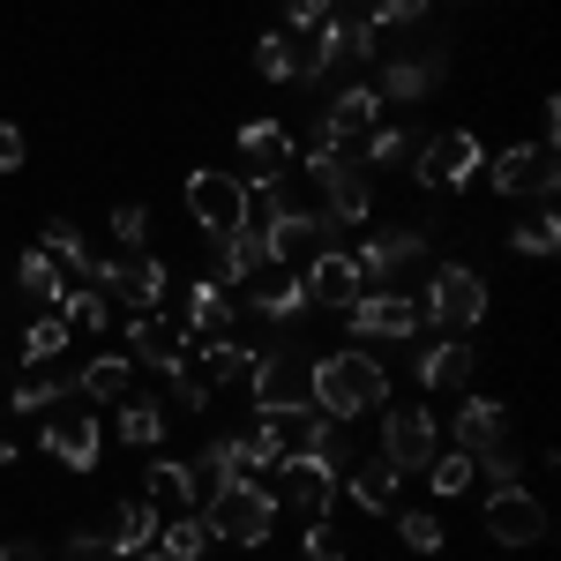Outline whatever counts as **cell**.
Wrapping results in <instances>:
<instances>
[{"mask_svg":"<svg viewBox=\"0 0 561 561\" xmlns=\"http://www.w3.org/2000/svg\"><path fill=\"white\" fill-rule=\"evenodd\" d=\"M307 397H314V412L322 420H359V412H375L389 397V375L375 352H322V359H307Z\"/></svg>","mask_w":561,"mask_h":561,"instance_id":"1","label":"cell"},{"mask_svg":"<svg viewBox=\"0 0 561 561\" xmlns=\"http://www.w3.org/2000/svg\"><path fill=\"white\" fill-rule=\"evenodd\" d=\"M307 187H314V203L330 225H359V217L375 210V195H367V173L352 165L345 150H330V142H307Z\"/></svg>","mask_w":561,"mask_h":561,"instance_id":"2","label":"cell"},{"mask_svg":"<svg viewBox=\"0 0 561 561\" xmlns=\"http://www.w3.org/2000/svg\"><path fill=\"white\" fill-rule=\"evenodd\" d=\"M121 442L128 449H158L165 442V412L158 404H121Z\"/></svg>","mask_w":561,"mask_h":561,"instance_id":"43","label":"cell"},{"mask_svg":"<svg viewBox=\"0 0 561 561\" xmlns=\"http://www.w3.org/2000/svg\"><path fill=\"white\" fill-rule=\"evenodd\" d=\"M15 285L31 293V300H45V307H60V293H68V270L45 255V248H23V262H15Z\"/></svg>","mask_w":561,"mask_h":561,"instance_id":"35","label":"cell"},{"mask_svg":"<svg viewBox=\"0 0 561 561\" xmlns=\"http://www.w3.org/2000/svg\"><path fill=\"white\" fill-rule=\"evenodd\" d=\"M412 150H420V142H412L404 128H375L367 135V165H404Z\"/></svg>","mask_w":561,"mask_h":561,"instance_id":"46","label":"cell"},{"mask_svg":"<svg viewBox=\"0 0 561 561\" xmlns=\"http://www.w3.org/2000/svg\"><path fill=\"white\" fill-rule=\"evenodd\" d=\"M248 382H255V412L277 420V427L314 412V397H307V359H293V352H255Z\"/></svg>","mask_w":561,"mask_h":561,"instance_id":"7","label":"cell"},{"mask_svg":"<svg viewBox=\"0 0 561 561\" xmlns=\"http://www.w3.org/2000/svg\"><path fill=\"white\" fill-rule=\"evenodd\" d=\"M345 322L359 337H397V345H404L427 314H420V300H404V293H359V300L345 307Z\"/></svg>","mask_w":561,"mask_h":561,"instance_id":"15","label":"cell"},{"mask_svg":"<svg viewBox=\"0 0 561 561\" xmlns=\"http://www.w3.org/2000/svg\"><path fill=\"white\" fill-rule=\"evenodd\" d=\"M442 76H449V53H442V45H434V53H412V60H389L382 68V98L389 105H420Z\"/></svg>","mask_w":561,"mask_h":561,"instance_id":"24","label":"cell"},{"mask_svg":"<svg viewBox=\"0 0 561 561\" xmlns=\"http://www.w3.org/2000/svg\"><path fill=\"white\" fill-rule=\"evenodd\" d=\"M472 465H479L486 486H517V449H510V442H502V449H486V457H472Z\"/></svg>","mask_w":561,"mask_h":561,"instance_id":"48","label":"cell"},{"mask_svg":"<svg viewBox=\"0 0 561 561\" xmlns=\"http://www.w3.org/2000/svg\"><path fill=\"white\" fill-rule=\"evenodd\" d=\"M420 314H427V322H442L449 337H465L479 314H486V277H479L472 262H434L427 293H420Z\"/></svg>","mask_w":561,"mask_h":561,"instance_id":"3","label":"cell"},{"mask_svg":"<svg viewBox=\"0 0 561 561\" xmlns=\"http://www.w3.org/2000/svg\"><path fill=\"white\" fill-rule=\"evenodd\" d=\"M23 165V128H0V173H15Z\"/></svg>","mask_w":561,"mask_h":561,"instance_id":"53","label":"cell"},{"mask_svg":"<svg viewBox=\"0 0 561 561\" xmlns=\"http://www.w3.org/2000/svg\"><path fill=\"white\" fill-rule=\"evenodd\" d=\"M0 412H8V397H0Z\"/></svg>","mask_w":561,"mask_h":561,"instance_id":"57","label":"cell"},{"mask_svg":"<svg viewBox=\"0 0 561 561\" xmlns=\"http://www.w3.org/2000/svg\"><path fill=\"white\" fill-rule=\"evenodd\" d=\"M270 240H262V225H240V232H225L217 240V285H240V277H255V270H270Z\"/></svg>","mask_w":561,"mask_h":561,"instance_id":"26","label":"cell"},{"mask_svg":"<svg viewBox=\"0 0 561 561\" xmlns=\"http://www.w3.org/2000/svg\"><path fill=\"white\" fill-rule=\"evenodd\" d=\"M307 277H285V270H277V277H270V285H255V314L262 322H300L307 314Z\"/></svg>","mask_w":561,"mask_h":561,"instance_id":"34","label":"cell"},{"mask_svg":"<svg viewBox=\"0 0 561 561\" xmlns=\"http://www.w3.org/2000/svg\"><path fill=\"white\" fill-rule=\"evenodd\" d=\"M240 165H248V187H277L293 173V135L277 121H248L240 128Z\"/></svg>","mask_w":561,"mask_h":561,"instance_id":"16","label":"cell"},{"mask_svg":"<svg viewBox=\"0 0 561 561\" xmlns=\"http://www.w3.org/2000/svg\"><path fill=\"white\" fill-rule=\"evenodd\" d=\"M150 539H158V510H150V502H113V510L98 517V547H105L113 561L142 554Z\"/></svg>","mask_w":561,"mask_h":561,"instance_id":"21","label":"cell"},{"mask_svg":"<svg viewBox=\"0 0 561 561\" xmlns=\"http://www.w3.org/2000/svg\"><path fill=\"white\" fill-rule=\"evenodd\" d=\"M375 113H382V90H375V83H352V90H337V98H330V105L314 113V142L345 150V135L375 128Z\"/></svg>","mask_w":561,"mask_h":561,"instance_id":"17","label":"cell"},{"mask_svg":"<svg viewBox=\"0 0 561 561\" xmlns=\"http://www.w3.org/2000/svg\"><path fill=\"white\" fill-rule=\"evenodd\" d=\"M397 539H404L412 554H434V547H442V517H434V510H404V517H397Z\"/></svg>","mask_w":561,"mask_h":561,"instance_id":"45","label":"cell"},{"mask_svg":"<svg viewBox=\"0 0 561 561\" xmlns=\"http://www.w3.org/2000/svg\"><path fill=\"white\" fill-rule=\"evenodd\" d=\"M352 502H359V510H367V517H389V510H397V472H389L382 457H367V465H359V457H352Z\"/></svg>","mask_w":561,"mask_h":561,"instance_id":"30","label":"cell"},{"mask_svg":"<svg viewBox=\"0 0 561 561\" xmlns=\"http://www.w3.org/2000/svg\"><path fill=\"white\" fill-rule=\"evenodd\" d=\"M307 561H345V547H337L330 524H307Z\"/></svg>","mask_w":561,"mask_h":561,"instance_id":"51","label":"cell"},{"mask_svg":"<svg viewBox=\"0 0 561 561\" xmlns=\"http://www.w3.org/2000/svg\"><path fill=\"white\" fill-rule=\"evenodd\" d=\"M427 479H434V494H442V502H457V494H465V486H472V479H479V465H472V457H465V449H449V457L434 449Z\"/></svg>","mask_w":561,"mask_h":561,"instance_id":"41","label":"cell"},{"mask_svg":"<svg viewBox=\"0 0 561 561\" xmlns=\"http://www.w3.org/2000/svg\"><path fill=\"white\" fill-rule=\"evenodd\" d=\"M68 389H76V375H38V367H31L23 382L8 389V412H38V404H60Z\"/></svg>","mask_w":561,"mask_h":561,"instance_id":"38","label":"cell"},{"mask_svg":"<svg viewBox=\"0 0 561 561\" xmlns=\"http://www.w3.org/2000/svg\"><path fill=\"white\" fill-rule=\"evenodd\" d=\"M90 285H98V293H121L135 314H150V307L165 300V285H173V277H165V262H158V255H121V262H98V277H90Z\"/></svg>","mask_w":561,"mask_h":561,"instance_id":"12","label":"cell"},{"mask_svg":"<svg viewBox=\"0 0 561 561\" xmlns=\"http://www.w3.org/2000/svg\"><path fill=\"white\" fill-rule=\"evenodd\" d=\"M150 547H158L165 561H203L210 554V524H203V510H195V517H165Z\"/></svg>","mask_w":561,"mask_h":561,"instance_id":"33","label":"cell"},{"mask_svg":"<svg viewBox=\"0 0 561 561\" xmlns=\"http://www.w3.org/2000/svg\"><path fill=\"white\" fill-rule=\"evenodd\" d=\"M187 472H195V502H217V494H225V486H240V457H232V442H225V434H217L210 449H203V457H195V465H187Z\"/></svg>","mask_w":561,"mask_h":561,"instance_id":"31","label":"cell"},{"mask_svg":"<svg viewBox=\"0 0 561 561\" xmlns=\"http://www.w3.org/2000/svg\"><path fill=\"white\" fill-rule=\"evenodd\" d=\"M510 442V404L502 397H465L457 404V449L465 457H486V449H502Z\"/></svg>","mask_w":561,"mask_h":561,"instance_id":"22","label":"cell"},{"mask_svg":"<svg viewBox=\"0 0 561 561\" xmlns=\"http://www.w3.org/2000/svg\"><path fill=\"white\" fill-rule=\"evenodd\" d=\"M45 449L68 465V472H98V420L90 412H45Z\"/></svg>","mask_w":561,"mask_h":561,"instance_id":"19","label":"cell"},{"mask_svg":"<svg viewBox=\"0 0 561 561\" xmlns=\"http://www.w3.org/2000/svg\"><path fill=\"white\" fill-rule=\"evenodd\" d=\"M330 494H337V472L314 465V457H300V449H285V465H277V502H293L300 517H322Z\"/></svg>","mask_w":561,"mask_h":561,"instance_id":"18","label":"cell"},{"mask_svg":"<svg viewBox=\"0 0 561 561\" xmlns=\"http://www.w3.org/2000/svg\"><path fill=\"white\" fill-rule=\"evenodd\" d=\"M68 330H76L68 314H38V322L23 330V359H31V367H45V359H60V352H68Z\"/></svg>","mask_w":561,"mask_h":561,"instance_id":"39","label":"cell"},{"mask_svg":"<svg viewBox=\"0 0 561 561\" xmlns=\"http://www.w3.org/2000/svg\"><path fill=\"white\" fill-rule=\"evenodd\" d=\"M53 314H68V322H83V330H105V322H113V307H105V293H98V285H68Z\"/></svg>","mask_w":561,"mask_h":561,"instance_id":"42","label":"cell"},{"mask_svg":"<svg viewBox=\"0 0 561 561\" xmlns=\"http://www.w3.org/2000/svg\"><path fill=\"white\" fill-rule=\"evenodd\" d=\"M486 531H494L502 547H539V539H547V502L524 494V486H494V494H486Z\"/></svg>","mask_w":561,"mask_h":561,"instance_id":"13","label":"cell"},{"mask_svg":"<svg viewBox=\"0 0 561 561\" xmlns=\"http://www.w3.org/2000/svg\"><path fill=\"white\" fill-rule=\"evenodd\" d=\"M128 561H165V554H158V547H142V554H128Z\"/></svg>","mask_w":561,"mask_h":561,"instance_id":"56","label":"cell"},{"mask_svg":"<svg viewBox=\"0 0 561 561\" xmlns=\"http://www.w3.org/2000/svg\"><path fill=\"white\" fill-rule=\"evenodd\" d=\"M0 561H45V547H38V539H8V547H0Z\"/></svg>","mask_w":561,"mask_h":561,"instance_id":"55","label":"cell"},{"mask_svg":"<svg viewBox=\"0 0 561 561\" xmlns=\"http://www.w3.org/2000/svg\"><path fill=\"white\" fill-rule=\"evenodd\" d=\"M187 210H195V225H203L210 240H225V232L255 225V187L217 173V165H203V173H187Z\"/></svg>","mask_w":561,"mask_h":561,"instance_id":"5","label":"cell"},{"mask_svg":"<svg viewBox=\"0 0 561 561\" xmlns=\"http://www.w3.org/2000/svg\"><path fill=\"white\" fill-rule=\"evenodd\" d=\"M113 240L142 255V240H150V210H142V203H121V210H113Z\"/></svg>","mask_w":561,"mask_h":561,"instance_id":"47","label":"cell"},{"mask_svg":"<svg viewBox=\"0 0 561 561\" xmlns=\"http://www.w3.org/2000/svg\"><path fill=\"white\" fill-rule=\"evenodd\" d=\"M255 68L270 76V83H322V76H330L314 31H270V38L255 45Z\"/></svg>","mask_w":561,"mask_h":561,"instance_id":"9","label":"cell"},{"mask_svg":"<svg viewBox=\"0 0 561 561\" xmlns=\"http://www.w3.org/2000/svg\"><path fill=\"white\" fill-rule=\"evenodd\" d=\"M539 142H547V150L561 142V98H547V105H539Z\"/></svg>","mask_w":561,"mask_h":561,"instance_id":"52","label":"cell"},{"mask_svg":"<svg viewBox=\"0 0 561 561\" xmlns=\"http://www.w3.org/2000/svg\"><path fill=\"white\" fill-rule=\"evenodd\" d=\"M128 359H121V352H98V359H90L83 375H76V389H83V397H113V404H128Z\"/></svg>","mask_w":561,"mask_h":561,"instance_id":"37","label":"cell"},{"mask_svg":"<svg viewBox=\"0 0 561 561\" xmlns=\"http://www.w3.org/2000/svg\"><path fill=\"white\" fill-rule=\"evenodd\" d=\"M248 367H255V352L240 345V337H195V375L203 382H248Z\"/></svg>","mask_w":561,"mask_h":561,"instance_id":"28","label":"cell"},{"mask_svg":"<svg viewBox=\"0 0 561 561\" xmlns=\"http://www.w3.org/2000/svg\"><path fill=\"white\" fill-rule=\"evenodd\" d=\"M352 262H359L367 293H397V270L427 262V232H420V225H404V232H375V240H367Z\"/></svg>","mask_w":561,"mask_h":561,"instance_id":"11","label":"cell"},{"mask_svg":"<svg viewBox=\"0 0 561 561\" xmlns=\"http://www.w3.org/2000/svg\"><path fill=\"white\" fill-rule=\"evenodd\" d=\"M510 248H517V255H554V248H561V217L554 210H531L524 225H510Z\"/></svg>","mask_w":561,"mask_h":561,"instance_id":"40","label":"cell"},{"mask_svg":"<svg viewBox=\"0 0 561 561\" xmlns=\"http://www.w3.org/2000/svg\"><path fill=\"white\" fill-rule=\"evenodd\" d=\"M382 465L397 479L404 472H427L434 465V420H427V404H397L382 420Z\"/></svg>","mask_w":561,"mask_h":561,"instance_id":"10","label":"cell"},{"mask_svg":"<svg viewBox=\"0 0 561 561\" xmlns=\"http://www.w3.org/2000/svg\"><path fill=\"white\" fill-rule=\"evenodd\" d=\"M38 248H45L53 262H60V270H68L76 285H90V277H98V255L83 248V232H76L68 217H45V225H38Z\"/></svg>","mask_w":561,"mask_h":561,"instance_id":"27","label":"cell"},{"mask_svg":"<svg viewBox=\"0 0 561 561\" xmlns=\"http://www.w3.org/2000/svg\"><path fill=\"white\" fill-rule=\"evenodd\" d=\"M277 8H285V31H314L330 15V0H277Z\"/></svg>","mask_w":561,"mask_h":561,"instance_id":"50","label":"cell"},{"mask_svg":"<svg viewBox=\"0 0 561 561\" xmlns=\"http://www.w3.org/2000/svg\"><path fill=\"white\" fill-rule=\"evenodd\" d=\"M128 345L142 367H158V375H180V367H195V337L165 322V314H128Z\"/></svg>","mask_w":561,"mask_h":561,"instance_id":"14","label":"cell"},{"mask_svg":"<svg viewBox=\"0 0 561 561\" xmlns=\"http://www.w3.org/2000/svg\"><path fill=\"white\" fill-rule=\"evenodd\" d=\"M68 561H105V547H98V531H76V539H68Z\"/></svg>","mask_w":561,"mask_h":561,"instance_id":"54","label":"cell"},{"mask_svg":"<svg viewBox=\"0 0 561 561\" xmlns=\"http://www.w3.org/2000/svg\"><path fill=\"white\" fill-rule=\"evenodd\" d=\"M486 180H494L510 203H517V195L524 203H547V195L561 187V158L547 150V142H510L502 158H486Z\"/></svg>","mask_w":561,"mask_h":561,"instance_id":"8","label":"cell"},{"mask_svg":"<svg viewBox=\"0 0 561 561\" xmlns=\"http://www.w3.org/2000/svg\"><path fill=\"white\" fill-rule=\"evenodd\" d=\"M472 367H479V352L465 345V337H442V345L420 352V382H427L434 397H465V389H472Z\"/></svg>","mask_w":561,"mask_h":561,"instance_id":"23","label":"cell"},{"mask_svg":"<svg viewBox=\"0 0 561 561\" xmlns=\"http://www.w3.org/2000/svg\"><path fill=\"white\" fill-rule=\"evenodd\" d=\"M359 293H367V277H359V262L345 248H322V255L307 262V300L314 307H352Z\"/></svg>","mask_w":561,"mask_h":561,"instance_id":"20","label":"cell"},{"mask_svg":"<svg viewBox=\"0 0 561 561\" xmlns=\"http://www.w3.org/2000/svg\"><path fill=\"white\" fill-rule=\"evenodd\" d=\"M203 524H210V539L262 547V539L277 531V494H270V486H255V479H240V486H225L217 502H203Z\"/></svg>","mask_w":561,"mask_h":561,"instance_id":"4","label":"cell"},{"mask_svg":"<svg viewBox=\"0 0 561 561\" xmlns=\"http://www.w3.org/2000/svg\"><path fill=\"white\" fill-rule=\"evenodd\" d=\"M479 173H486V150H479L472 128H442L412 150V180L434 187V195H442V187H472Z\"/></svg>","mask_w":561,"mask_h":561,"instance_id":"6","label":"cell"},{"mask_svg":"<svg viewBox=\"0 0 561 561\" xmlns=\"http://www.w3.org/2000/svg\"><path fill=\"white\" fill-rule=\"evenodd\" d=\"M300 457H314V465H330V472H345L352 465V442H345V427L337 420H322V412H307V427H300V442H293Z\"/></svg>","mask_w":561,"mask_h":561,"instance_id":"32","label":"cell"},{"mask_svg":"<svg viewBox=\"0 0 561 561\" xmlns=\"http://www.w3.org/2000/svg\"><path fill=\"white\" fill-rule=\"evenodd\" d=\"M142 502L158 510V524H165V517H195V510H203V502H195V472H187L180 457H158V465H150V494H142Z\"/></svg>","mask_w":561,"mask_h":561,"instance_id":"25","label":"cell"},{"mask_svg":"<svg viewBox=\"0 0 561 561\" xmlns=\"http://www.w3.org/2000/svg\"><path fill=\"white\" fill-rule=\"evenodd\" d=\"M187 337H225L232 330V300H225V285L203 277V285H187V322H180Z\"/></svg>","mask_w":561,"mask_h":561,"instance_id":"29","label":"cell"},{"mask_svg":"<svg viewBox=\"0 0 561 561\" xmlns=\"http://www.w3.org/2000/svg\"><path fill=\"white\" fill-rule=\"evenodd\" d=\"M165 382H173V404H180V412H203V404H210V382H203L195 367H180V375H165Z\"/></svg>","mask_w":561,"mask_h":561,"instance_id":"49","label":"cell"},{"mask_svg":"<svg viewBox=\"0 0 561 561\" xmlns=\"http://www.w3.org/2000/svg\"><path fill=\"white\" fill-rule=\"evenodd\" d=\"M427 8L434 0H367L359 15H367V31L382 38V31H404V23H427Z\"/></svg>","mask_w":561,"mask_h":561,"instance_id":"44","label":"cell"},{"mask_svg":"<svg viewBox=\"0 0 561 561\" xmlns=\"http://www.w3.org/2000/svg\"><path fill=\"white\" fill-rule=\"evenodd\" d=\"M285 449H293V442H285V427H277V420H262L255 434H240V442H232L240 472H270V465H285Z\"/></svg>","mask_w":561,"mask_h":561,"instance_id":"36","label":"cell"}]
</instances>
